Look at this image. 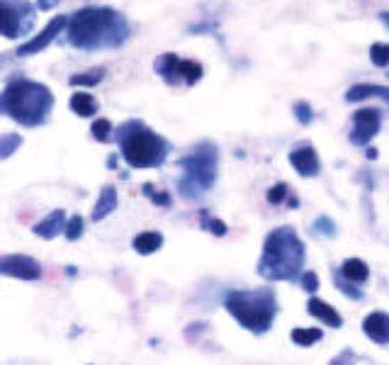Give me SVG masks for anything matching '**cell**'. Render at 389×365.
Listing matches in <instances>:
<instances>
[{
	"label": "cell",
	"instance_id": "1",
	"mask_svg": "<svg viewBox=\"0 0 389 365\" xmlns=\"http://www.w3.org/2000/svg\"><path fill=\"white\" fill-rule=\"evenodd\" d=\"M132 37V24L120 10L107 5H90L68 15L66 44L81 52L120 49Z\"/></svg>",
	"mask_w": 389,
	"mask_h": 365
},
{
	"label": "cell",
	"instance_id": "2",
	"mask_svg": "<svg viewBox=\"0 0 389 365\" xmlns=\"http://www.w3.org/2000/svg\"><path fill=\"white\" fill-rule=\"evenodd\" d=\"M307 251L292 226H278L263 241L258 275L270 283H294L304 273Z\"/></svg>",
	"mask_w": 389,
	"mask_h": 365
},
{
	"label": "cell",
	"instance_id": "3",
	"mask_svg": "<svg viewBox=\"0 0 389 365\" xmlns=\"http://www.w3.org/2000/svg\"><path fill=\"white\" fill-rule=\"evenodd\" d=\"M54 93L44 83L15 76L0 93V117H10L22 127H42L54 110Z\"/></svg>",
	"mask_w": 389,
	"mask_h": 365
},
{
	"label": "cell",
	"instance_id": "4",
	"mask_svg": "<svg viewBox=\"0 0 389 365\" xmlns=\"http://www.w3.org/2000/svg\"><path fill=\"white\" fill-rule=\"evenodd\" d=\"M112 139L120 144V156L132 169H159L168 159V139H164L141 120L122 122L112 132Z\"/></svg>",
	"mask_w": 389,
	"mask_h": 365
},
{
	"label": "cell",
	"instance_id": "5",
	"mask_svg": "<svg viewBox=\"0 0 389 365\" xmlns=\"http://www.w3.org/2000/svg\"><path fill=\"white\" fill-rule=\"evenodd\" d=\"M224 307L251 334H268L280 309L273 288L231 290L224 297Z\"/></svg>",
	"mask_w": 389,
	"mask_h": 365
},
{
	"label": "cell",
	"instance_id": "6",
	"mask_svg": "<svg viewBox=\"0 0 389 365\" xmlns=\"http://www.w3.org/2000/svg\"><path fill=\"white\" fill-rule=\"evenodd\" d=\"M183 169V178L178 180V190L188 200L202 197L216 182V169H219V149L214 141H200L193 146L188 156L178 159Z\"/></svg>",
	"mask_w": 389,
	"mask_h": 365
},
{
	"label": "cell",
	"instance_id": "7",
	"mask_svg": "<svg viewBox=\"0 0 389 365\" xmlns=\"http://www.w3.org/2000/svg\"><path fill=\"white\" fill-rule=\"evenodd\" d=\"M37 22V5L29 0H0V37L22 39L32 34Z\"/></svg>",
	"mask_w": 389,
	"mask_h": 365
},
{
	"label": "cell",
	"instance_id": "8",
	"mask_svg": "<svg viewBox=\"0 0 389 365\" xmlns=\"http://www.w3.org/2000/svg\"><path fill=\"white\" fill-rule=\"evenodd\" d=\"M382 127V110L377 107H363L353 115V130L348 134L353 146H367L377 134H380Z\"/></svg>",
	"mask_w": 389,
	"mask_h": 365
},
{
	"label": "cell",
	"instance_id": "9",
	"mask_svg": "<svg viewBox=\"0 0 389 365\" xmlns=\"http://www.w3.org/2000/svg\"><path fill=\"white\" fill-rule=\"evenodd\" d=\"M66 22H68V15H56L51 22H47V27H44L42 32L34 34V37L27 39L24 44H19V47L15 49V56H17V59H27V56H34V54L44 52V49H47L49 44H51L54 39H56L58 34L66 29Z\"/></svg>",
	"mask_w": 389,
	"mask_h": 365
},
{
	"label": "cell",
	"instance_id": "10",
	"mask_svg": "<svg viewBox=\"0 0 389 365\" xmlns=\"http://www.w3.org/2000/svg\"><path fill=\"white\" fill-rule=\"evenodd\" d=\"M0 275L17 280H39L42 278V263L32 256L22 254H10L0 256Z\"/></svg>",
	"mask_w": 389,
	"mask_h": 365
},
{
	"label": "cell",
	"instance_id": "11",
	"mask_svg": "<svg viewBox=\"0 0 389 365\" xmlns=\"http://www.w3.org/2000/svg\"><path fill=\"white\" fill-rule=\"evenodd\" d=\"M289 164L297 171L302 178H314L321 171V161H319V154L312 144H302L289 154Z\"/></svg>",
	"mask_w": 389,
	"mask_h": 365
},
{
	"label": "cell",
	"instance_id": "12",
	"mask_svg": "<svg viewBox=\"0 0 389 365\" xmlns=\"http://www.w3.org/2000/svg\"><path fill=\"white\" fill-rule=\"evenodd\" d=\"M154 71L161 76V81L168 86H180L183 83V59H178V54L166 52L161 56H156Z\"/></svg>",
	"mask_w": 389,
	"mask_h": 365
},
{
	"label": "cell",
	"instance_id": "13",
	"mask_svg": "<svg viewBox=\"0 0 389 365\" xmlns=\"http://www.w3.org/2000/svg\"><path fill=\"white\" fill-rule=\"evenodd\" d=\"M363 334H365L370 341L387 346L389 343V314L385 312H370L363 319Z\"/></svg>",
	"mask_w": 389,
	"mask_h": 365
},
{
	"label": "cell",
	"instance_id": "14",
	"mask_svg": "<svg viewBox=\"0 0 389 365\" xmlns=\"http://www.w3.org/2000/svg\"><path fill=\"white\" fill-rule=\"evenodd\" d=\"M63 226H66V212L63 210H54L44 217L42 222L32 226V231L39 236V239H56L58 234H63Z\"/></svg>",
	"mask_w": 389,
	"mask_h": 365
},
{
	"label": "cell",
	"instance_id": "15",
	"mask_svg": "<svg viewBox=\"0 0 389 365\" xmlns=\"http://www.w3.org/2000/svg\"><path fill=\"white\" fill-rule=\"evenodd\" d=\"M307 314H312V317H317L319 322H324L326 327L331 329H341L343 327V317L336 312V309L331 307V304H326L324 300L319 297H312L307 302Z\"/></svg>",
	"mask_w": 389,
	"mask_h": 365
},
{
	"label": "cell",
	"instance_id": "16",
	"mask_svg": "<svg viewBox=\"0 0 389 365\" xmlns=\"http://www.w3.org/2000/svg\"><path fill=\"white\" fill-rule=\"evenodd\" d=\"M367 98H382L389 105V88L375 86V83H358V86L348 88L346 93V102H360V100H367Z\"/></svg>",
	"mask_w": 389,
	"mask_h": 365
},
{
	"label": "cell",
	"instance_id": "17",
	"mask_svg": "<svg viewBox=\"0 0 389 365\" xmlns=\"http://www.w3.org/2000/svg\"><path fill=\"white\" fill-rule=\"evenodd\" d=\"M115 210H117V187L115 185H102L100 197H97L95 207H93L90 219L93 222H102L107 215H112Z\"/></svg>",
	"mask_w": 389,
	"mask_h": 365
},
{
	"label": "cell",
	"instance_id": "18",
	"mask_svg": "<svg viewBox=\"0 0 389 365\" xmlns=\"http://www.w3.org/2000/svg\"><path fill=\"white\" fill-rule=\"evenodd\" d=\"M338 273L356 285H363L367 278H370V268H367V263L360 258H346L341 263V268H338Z\"/></svg>",
	"mask_w": 389,
	"mask_h": 365
},
{
	"label": "cell",
	"instance_id": "19",
	"mask_svg": "<svg viewBox=\"0 0 389 365\" xmlns=\"http://www.w3.org/2000/svg\"><path fill=\"white\" fill-rule=\"evenodd\" d=\"M132 246H134L136 254L151 256L164 246V234H159V231H141V234L134 236V244Z\"/></svg>",
	"mask_w": 389,
	"mask_h": 365
},
{
	"label": "cell",
	"instance_id": "20",
	"mask_svg": "<svg viewBox=\"0 0 389 365\" xmlns=\"http://www.w3.org/2000/svg\"><path fill=\"white\" fill-rule=\"evenodd\" d=\"M71 110L76 112L78 117H93L97 110H100V105H97V100L90 95V93H73Z\"/></svg>",
	"mask_w": 389,
	"mask_h": 365
},
{
	"label": "cell",
	"instance_id": "21",
	"mask_svg": "<svg viewBox=\"0 0 389 365\" xmlns=\"http://www.w3.org/2000/svg\"><path fill=\"white\" fill-rule=\"evenodd\" d=\"M105 66H95L90 68V71H83V73H76V76L68 78V83L76 88H93L97 86V83H102V78H105Z\"/></svg>",
	"mask_w": 389,
	"mask_h": 365
},
{
	"label": "cell",
	"instance_id": "22",
	"mask_svg": "<svg viewBox=\"0 0 389 365\" xmlns=\"http://www.w3.org/2000/svg\"><path fill=\"white\" fill-rule=\"evenodd\" d=\"M324 339V332L321 329H292V341L297 343V346H314L317 341H321Z\"/></svg>",
	"mask_w": 389,
	"mask_h": 365
},
{
	"label": "cell",
	"instance_id": "23",
	"mask_svg": "<svg viewBox=\"0 0 389 365\" xmlns=\"http://www.w3.org/2000/svg\"><path fill=\"white\" fill-rule=\"evenodd\" d=\"M200 226L207 231H212L214 236H226V231H229V226L224 224L221 219H216V217H212L207 210H200Z\"/></svg>",
	"mask_w": 389,
	"mask_h": 365
},
{
	"label": "cell",
	"instance_id": "24",
	"mask_svg": "<svg viewBox=\"0 0 389 365\" xmlns=\"http://www.w3.org/2000/svg\"><path fill=\"white\" fill-rule=\"evenodd\" d=\"M333 283H336V288L341 290L346 297H351V300H363V290L358 288L356 283H351V280H346L343 278L341 273H338V268L333 270Z\"/></svg>",
	"mask_w": 389,
	"mask_h": 365
},
{
	"label": "cell",
	"instance_id": "25",
	"mask_svg": "<svg viewBox=\"0 0 389 365\" xmlns=\"http://www.w3.org/2000/svg\"><path fill=\"white\" fill-rule=\"evenodd\" d=\"M22 146V137L15 134V132H10V134H3L0 137V159H10V156L15 154V151Z\"/></svg>",
	"mask_w": 389,
	"mask_h": 365
},
{
	"label": "cell",
	"instance_id": "26",
	"mask_svg": "<svg viewBox=\"0 0 389 365\" xmlns=\"http://www.w3.org/2000/svg\"><path fill=\"white\" fill-rule=\"evenodd\" d=\"M90 132H93V139L95 141H110L112 139V132H115V127H112V122L110 120H105V117H100V120H95L93 122V127H90Z\"/></svg>",
	"mask_w": 389,
	"mask_h": 365
},
{
	"label": "cell",
	"instance_id": "27",
	"mask_svg": "<svg viewBox=\"0 0 389 365\" xmlns=\"http://www.w3.org/2000/svg\"><path fill=\"white\" fill-rule=\"evenodd\" d=\"M205 76V68H202L200 61H183V83L185 86H195L197 81H202Z\"/></svg>",
	"mask_w": 389,
	"mask_h": 365
},
{
	"label": "cell",
	"instance_id": "28",
	"mask_svg": "<svg viewBox=\"0 0 389 365\" xmlns=\"http://www.w3.org/2000/svg\"><path fill=\"white\" fill-rule=\"evenodd\" d=\"M141 192H144V197H149L156 207H170L173 205V197H170L168 192H159L154 185H151V182H144V185H141Z\"/></svg>",
	"mask_w": 389,
	"mask_h": 365
},
{
	"label": "cell",
	"instance_id": "29",
	"mask_svg": "<svg viewBox=\"0 0 389 365\" xmlns=\"http://www.w3.org/2000/svg\"><path fill=\"white\" fill-rule=\"evenodd\" d=\"M370 61L375 63L377 68H387L389 66V44L385 42H375L370 47Z\"/></svg>",
	"mask_w": 389,
	"mask_h": 365
},
{
	"label": "cell",
	"instance_id": "30",
	"mask_svg": "<svg viewBox=\"0 0 389 365\" xmlns=\"http://www.w3.org/2000/svg\"><path fill=\"white\" fill-rule=\"evenodd\" d=\"M83 226H86V219L81 215H73L71 219H66V226H63V234H66L68 241H78L83 236Z\"/></svg>",
	"mask_w": 389,
	"mask_h": 365
},
{
	"label": "cell",
	"instance_id": "31",
	"mask_svg": "<svg viewBox=\"0 0 389 365\" xmlns=\"http://www.w3.org/2000/svg\"><path fill=\"white\" fill-rule=\"evenodd\" d=\"M292 112H294V117H297L299 125H312V120H314V110H312V105H309V102H304V100L294 102Z\"/></svg>",
	"mask_w": 389,
	"mask_h": 365
},
{
	"label": "cell",
	"instance_id": "32",
	"mask_svg": "<svg viewBox=\"0 0 389 365\" xmlns=\"http://www.w3.org/2000/svg\"><path fill=\"white\" fill-rule=\"evenodd\" d=\"M312 229H314V234H319V236H336V222H333L331 217H319Z\"/></svg>",
	"mask_w": 389,
	"mask_h": 365
},
{
	"label": "cell",
	"instance_id": "33",
	"mask_svg": "<svg viewBox=\"0 0 389 365\" xmlns=\"http://www.w3.org/2000/svg\"><path fill=\"white\" fill-rule=\"evenodd\" d=\"M289 197V185L287 182H278V185H273L268 190V202L270 205H280V202H285Z\"/></svg>",
	"mask_w": 389,
	"mask_h": 365
},
{
	"label": "cell",
	"instance_id": "34",
	"mask_svg": "<svg viewBox=\"0 0 389 365\" xmlns=\"http://www.w3.org/2000/svg\"><path fill=\"white\" fill-rule=\"evenodd\" d=\"M299 285H302V290H307V293H317L319 290V275L314 273V270H304V273L299 275Z\"/></svg>",
	"mask_w": 389,
	"mask_h": 365
},
{
	"label": "cell",
	"instance_id": "35",
	"mask_svg": "<svg viewBox=\"0 0 389 365\" xmlns=\"http://www.w3.org/2000/svg\"><path fill=\"white\" fill-rule=\"evenodd\" d=\"M58 3H61V0H37V10H44V13H49V10H54Z\"/></svg>",
	"mask_w": 389,
	"mask_h": 365
},
{
	"label": "cell",
	"instance_id": "36",
	"mask_svg": "<svg viewBox=\"0 0 389 365\" xmlns=\"http://www.w3.org/2000/svg\"><path fill=\"white\" fill-rule=\"evenodd\" d=\"M365 156H367V159H377V149H367Z\"/></svg>",
	"mask_w": 389,
	"mask_h": 365
},
{
	"label": "cell",
	"instance_id": "37",
	"mask_svg": "<svg viewBox=\"0 0 389 365\" xmlns=\"http://www.w3.org/2000/svg\"><path fill=\"white\" fill-rule=\"evenodd\" d=\"M380 20L387 24V27H389V13H380Z\"/></svg>",
	"mask_w": 389,
	"mask_h": 365
},
{
	"label": "cell",
	"instance_id": "38",
	"mask_svg": "<svg viewBox=\"0 0 389 365\" xmlns=\"http://www.w3.org/2000/svg\"><path fill=\"white\" fill-rule=\"evenodd\" d=\"M76 273H78L76 265H68V268H66V275H76Z\"/></svg>",
	"mask_w": 389,
	"mask_h": 365
},
{
	"label": "cell",
	"instance_id": "39",
	"mask_svg": "<svg viewBox=\"0 0 389 365\" xmlns=\"http://www.w3.org/2000/svg\"><path fill=\"white\" fill-rule=\"evenodd\" d=\"M387 78H389V73H387Z\"/></svg>",
	"mask_w": 389,
	"mask_h": 365
}]
</instances>
